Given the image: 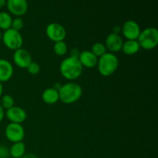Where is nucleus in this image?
Returning a JSON list of instances; mask_svg holds the SVG:
<instances>
[{
	"label": "nucleus",
	"instance_id": "f257e3e1",
	"mask_svg": "<svg viewBox=\"0 0 158 158\" xmlns=\"http://www.w3.org/2000/svg\"><path fill=\"white\" fill-rule=\"evenodd\" d=\"M83 67L78 58L69 56L61 62L60 71L61 75L68 80H75L81 76Z\"/></svg>",
	"mask_w": 158,
	"mask_h": 158
},
{
	"label": "nucleus",
	"instance_id": "f03ea898",
	"mask_svg": "<svg viewBox=\"0 0 158 158\" xmlns=\"http://www.w3.org/2000/svg\"><path fill=\"white\" fill-rule=\"evenodd\" d=\"M83 89L79 83L69 82L62 85L59 90V97L63 103L71 104L78 101L82 97Z\"/></svg>",
	"mask_w": 158,
	"mask_h": 158
},
{
	"label": "nucleus",
	"instance_id": "7ed1b4c3",
	"mask_svg": "<svg viewBox=\"0 0 158 158\" xmlns=\"http://www.w3.org/2000/svg\"><path fill=\"white\" fill-rule=\"evenodd\" d=\"M97 66L100 75L107 77L113 75L118 69L119 60L114 53L106 52L99 57Z\"/></svg>",
	"mask_w": 158,
	"mask_h": 158
},
{
	"label": "nucleus",
	"instance_id": "20e7f679",
	"mask_svg": "<svg viewBox=\"0 0 158 158\" xmlns=\"http://www.w3.org/2000/svg\"><path fill=\"white\" fill-rule=\"evenodd\" d=\"M140 47L145 50H151L158 45V30L157 28L148 27L141 30L137 38Z\"/></svg>",
	"mask_w": 158,
	"mask_h": 158
},
{
	"label": "nucleus",
	"instance_id": "39448f33",
	"mask_svg": "<svg viewBox=\"0 0 158 158\" xmlns=\"http://www.w3.org/2000/svg\"><path fill=\"white\" fill-rule=\"evenodd\" d=\"M2 40L6 47L11 50L15 51L23 46V38L22 34L11 28L4 31V33L2 35Z\"/></svg>",
	"mask_w": 158,
	"mask_h": 158
},
{
	"label": "nucleus",
	"instance_id": "423d86ee",
	"mask_svg": "<svg viewBox=\"0 0 158 158\" xmlns=\"http://www.w3.org/2000/svg\"><path fill=\"white\" fill-rule=\"evenodd\" d=\"M5 135L8 140L13 143L23 141L25 137V130L19 123H10L6 126Z\"/></svg>",
	"mask_w": 158,
	"mask_h": 158
},
{
	"label": "nucleus",
	"instance_id": "0eeeda50",
	"mask_svg": "<svg viewBox=\"0 0 158 158\" xmlns=\"http://www.w3.org/2000/svg\"><path fill=\"white\" fill-rule=\"evenodd\" d=\"M46 33L48 38L54 43L64 41L66 36V29L58 23H49L46 29Z\"/></svg>",
	"mask_w": 158,
	"mask_h": 158
},
{
	"label": "nucleus",
	"instance_id": "6e6552de",
	"mask_svg": "<svg viewBox=\"0 0 158 158\" xmlns=\"http://www.w3.org/2000/svg\"><path fill=\"white\" fill-rule=\"evenodd\" d=\"M141 29L137 22L134 20H127L123 24L121 32L127 40H137Z\"/></svg>",
	"mask_w": 158,
	"mask_h": 158
},
{
	"label": "nucleus",
	"instance_id": "1a4fd4ad",
	"mask_svg": "<svg viewBox=\"0 0 158 158\" xmlns=\"http://www.w3.org/2000/svg\"><path fill=\"white\" fill-rule=\"evenodd\" d=\"M6 6L9 12L16 17L25 15L29 7L27 0H7Z\"/></svg>",
	"mask_w": 158,
	"mask_h": 158
},
{
	"label": "nucleus",
	"instance_id": "9d476101",
	"mask_svg": "<svg viewBox=\"0 0 158 158\" xmlns=\"http://www.w3.org/2000/svg\"><path fill=\"white\" fill-rule=\"evenodd\" d=\"M13 62L19 68L26 69L32 62V56L28 50L20 48L14 51Z\"/></svg>",
	"mask_w": 158,
	"mask_h": 158
},
{
	"label": "nucleus",
	"instance_id": "9b49d317",
	"mask_svg": "<svg viewBox=\"0 0 158 158\" xmlns=\"http://www.w3.org/2000/svg\"><path fill=\"white\" fill-rule=\"evenodd\" d=\"M5 116L11 123H19L22 124L27 117V114L26 110L19 106H12L9 110H6L5 112Z\"/></svg>",
	"mask_w": 158,
	"mask_h": 158
},
{
	"label": "nucleus",
	"instance_id": "f8f14e48",
	"mask_svg": "<svg viewBox=\"0 0 158 158\" xmlns=\"http://www.w3.org/2000/svg\"><path fill=\"white\" fill-rule=\"evenodd\" d=\"M123 39L118 34H115L114 32L109 34L106 36L105 40V46L106 49L110 51V52H117L121 51L122 46H123Z\"/></svg>",
	"mask_w": 158,
	"mask_h": 158
},
{
	"label": "nucleus",
	"instance_id": "ddd939ff",
	"mask_svg": "<svg viewBox=\"0 0 158 158\" xmlns=\"http://www.w3.org/2000/svg\"><path fill=\"white\" fill-rule=\"evenodd\" d=\"M78 60L83 67L88 68V69L96 67L98 63V58L91 51L89 50L80 52Z\"/></svg>",
	"mask_w": 158,
	"mask_h": 158
},
{
	"label": "nucleus",
	"instance_id": "4468645a",
	"mask_svg": "<svg viewBox=\"0 0 158 158\" xmlns=\"http://www.w3.org/2000/svg\"><path fill=\"white\" fill-rule=\"evenodd\" d=\"M14 69L12 63L7 60L0 59V82H7L13 76Z\"/></svg>",
	"mask_w": 158,
	"mask_h": 158
},
{
	"label": "nucleus",
	"instance_id": "2eb2a0df",
	"mask_svg": "<svg viewBox=\"0 0 158 158\" xmlns=\"http://www.w3.org/2000/svg\"><path fill=\"white\" fill-rule=\"evenodd\" d=\"M42 100L46 104L53 105L60 100L59 92L52 87L47 88L42 94Z\"/></svg>",
	"mask_w": 158,
	"mask_h": 158
},
{
	"label": "nucleus",
	"instance_id": "dca6fc26",
	"mask_svg": "<svg viewBox=\"0 0 158 158\" xmlns=\"http://www.w3.org/2000/svg\"><path fill=\"white\" fill-rule=\"evenodd\" d=\"M140 49V45L137 40H127L126 42H123L121 50L125 55L132 56L138 52Z\"/></svg>",
	"mask_w": 158,
	"mask_h": 158
},
{
	"label": "nucleus",
	"instance_id": "f3484780",
	"mask_svg": "<svg viewBox=\"0 0 158 158\" xmlns=\"http://www.w3.org/2000/svg\"><path fill=\"white\" fill-rule=\"evenodd\" d=\"M26 154V145L23 141L13 143L9 148V155L12 158H21Z\"/></svg>",
	"mask_w": 158,
	"mask_h": 158
},
{
	"label": "nucleus",
	"instance_id": "a211bd4d",
	"mask_svg": "<svg viewBox=\"0 0 158 158\" xmlns=\"http://www.w3.org/2000/svg\"><path fill=\"white\" fill-rule=\"evenodd\" d=\"M12 18L10 14L6 12H0V29L6 31L12 26Z\"/></svg>",
	"mask_w": 158,
	"mask_h": 158
},
{
	"label": "nucleus",
	"instance_id": "6ab92c4d",
	"mask_svg": "<svg viewBox=\"0 0 158 158\" xmlns=\"http://www.w3.org/2000/svg\"><path fill=\"white\" fill-rule=\"evenodd\" d=\"M53 51L57 56H63L67 52L68 46L64 41L56 42L53 46Z\"/></svg>",
	"mask_w": 158,
	"mask_h": 158
},
{
	"label": "nucleus",
	"instance_id": "aec40b11",
	"mask_svg": "<svg viewBox=\"0 0 158 158\" xmlns=\"http://www.w3.org/2000/svg\"><path fill=\"white\" fill-rule=\"evenodd\" d=\"M91 52L97 57L102 56L103 54H105L106 52V48L104 44H103L102 43H95L92 46L91 48Z\"/></svg>",
	"mask_w": 158,
	"mask_h": 158
},
{
	"label": "nucleus",
	"instance_id": "412c9836",
	"mask_svg": "<svg viewBox=\"0 0 158 158\" xmlns=\"http://www.w3.org/2000/svg\"><path fill=\"white\" fill-rule=\"evenodd\" d=\"M1 106L4 110H9L12 108V106H15V100L14 98L10 95H6L2 96L1 97V103H0Z\"/></svg>",
	"mask_w": 158,
	"mask_h": 158
},
{
	"label": "nucleus",
	"instance_id": "4be33fe9",
	"mask_svg": "<svg viewBox=\"0 0 158 158\" xmlns=\"http://www.w3.org/2000/svg\"><path fill=\"white\" fill-rule=\"evenodd\" d=\"M23 26H24V22H23V19H21L20 17H16L15 19H12L11 29L20 32V30L23 29Z\"/></svg>",
	"mask_w": 158,
	"mask_h": 158
},
{
	"label": "nucleus",
	"instance_id": "5701e85b",
	"mask_svg": "<svg viewBox=\"0 0 158 158\" xmlns=\"http://www.w3.org/2000/svg\"><path fill=\"white\" fill-rule=\"evenodd\" d=\"M26 69H27L28 73H29V74L35 76L40 73L41 68H40V66L38 63H35V62H32V63L29 65V66L26 68Z\"/></svg>",
	"mask_w": 158,
	"mask_h": 158
},
{
	"label": "nucleus",
	"instance_id": "b1692460",
	"mask_svg": "<svg viewBox=\"0 0 158 158\" xmlns=\"http://www.w3.org/2000/svg\"><path fill=\"white\" fill-rule=\"evenodd\" d=\"M9 156V149L6 146H0V158H8Z\"/></svg>",
	"mask_w": 158,
	"mask_h": 158
},
{
	"label": "nucleus",
	"instance_id": "393cba45",
	"mask_svg": "<svg viewBox=\"0 0 158 158\" xmlns=\"http://www.w3.org/2000/svg\"><path fill=\"white\" fill-rule=\"evenodd\" d=\"M80 52L79 51L78 49H77V48H73L70 51V56H69L78 58L79 56H80Z\"/></svg>",
	"mask_w": 158,
	"mask_h": 158
},
{
	"label": "nucleus",
	"instance_id": "a878e982",
	"mask_svg": "<svg viewBox=\"0 0 158 158\" xmlns=\"http://www.w3.org/2000/svg\"><path fill=\"white\" fill-rule=\"evenodd\" d=\"M4 117H5V110L2 108V106H1V104H0V123L2 121V120L4 119Z\"/></svg>",
	"mask_w": 158,
	"mask_h": 158
},
{
	"label": "nucleus",
	"instance_id": "bb28decb",
	"mask_svg": "<svg viewBox=\"0 0 158 158\" xmlns=\"http://www.w3.org/2000/svg\"><path fill=\"white\" fill-rule=\"evenodd\" d=\"M21 158H38V157L35 154L29 153V154H25Z\"/></svg>",
	"mask_w": 158,
	"mask_h": 158
},
{
	"label": "nucleus",
	"instance_id": "cd10ccee",
	"mask_svg": "<svg viewBox=\"0 0 158 158\" xmlns=\"http://www.w3.org/2000/svg\"><path fill=\"white\" fill-rule=\"evenodd\" d=\"M61 86H62L61 83H55V84L53 85V86H52V88H53V89H55L56 90H57V91H58V92H59V90H60V88H61Z\"/></svg>",
	"mask_w": 158,
	"mask_h": 158
},
{
	"label": "nucleus",
	"instance_id": "c85d7f7f",
	"mask_svg": "<svg viewBox=\"0 0 158 158\" xmlns=\"http://www.w3.org/2000/svg\"><path fill=\"white\" fill-rule=\"evenodd\" d=\"M121 32V28L119 27V26H115V27L114 28V33L115 34H118V35H120V32Z\"/></svg>",
	"mask_w": 158,
	"mask_h": 158
},
{
	"label": "nucleus",
	"instance_id": "c756f323",
	"mask_svg": "<svg viewBox=\"0 0 158 158\" xmlns=\"http://www.w3.org/2000/svg\"><path fill=\"white\" fill-rule=\"evenodd\" d=\"M6 1H7V0H0V9L4 7L5 5L6 4Z\"/></svg>",
	"mask_w": 158,
	"mask_h": 158
},
{
	"label": "nucleus",
	"instance_id": "7c9ffc66",
	"mask_svg": "<svg viewBox=\"0 0 158 158\" xmlns=\"http://www.w3.org/2000/svg\"><path fill=\"white\" fill-rule=\"evenodd\" d=\"M2 94H3V86H2V83L0 82V98L2 97Z\"/></svg>",
	"mask_w": 158,
	"mask_h": 158
},
{
	"label": "nucleus",
	"instance_id": "2f4dec72",
	"mask_svg": "<svg viewBox=\"0 0 158 158\" xmlns=\"http://www.w3.org/2000/svg\"><path fill=\"white\" fill-rule=\"evenodd\" d=\"M2 34L1 31H0V41H1V40H2Z\"/></svg>",
	"mask_w": 158,
	"mask_h": 158
}]
</instances>
